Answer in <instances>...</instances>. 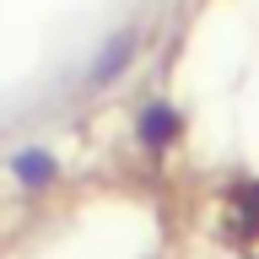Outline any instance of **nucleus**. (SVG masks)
I'll return each mask as SVG.
<instances>
[{"label": "nucleus", "instance_id": "nucleus-1", "mask_svg": "<svg viewBox=\"0 0 259 259\" xmlns=\"http://www.w3.org/2000/svg\"><path fill=\"white\" fill-rule=\"evenodd\" d=\"M173 135H178V113L162 108V103H151V108L141 113V141L146 146H162V141H173Z\"/></svg>", "mask_w": 259, "mask_h": 259}, {"label": "nucleus", "instance_id": "nucleus-2", "mask_svg": "<svg viewBox=\"0 0 259 259\" xmlns=\"http://www.w3.org/2000/svg\"><path fill=\"white\" fill-rule=\"evenodd\" d=\"M49 173H54V157L49 151H22L16 157V178L22 184H49Z\"/></svg>", "mask_w": 259, "mask_h": 259}, {"label": "nucleus", "instance_id": "nucleus-3", "mask_svg": "<svg viewBox=\"0 0 259 259\" xmlns=\"http://www.w3.org/2000/svg\"><path fill=\"white\" fill-rule=\"evenodd\" d=\"M130 49H135V38H130V32H124V38H113V44H108V54H103V60H97V70H92V81H108L113 70H119V65L130 60Z\"/></svg>", "mask_w": 259, "mask_h": 259}]
</instances>
